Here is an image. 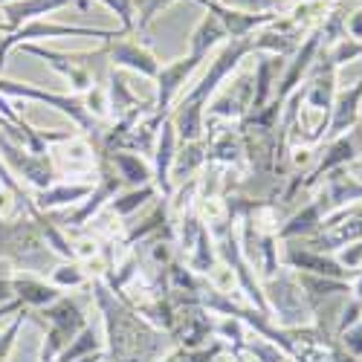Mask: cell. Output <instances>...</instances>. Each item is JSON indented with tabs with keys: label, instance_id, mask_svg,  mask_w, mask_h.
Masks as SVG:
<instances>
[{
	"label": "cell",
	"instance_id": "obj_14",
	"mask_svg": "<svg viewBox=\"0 0 362 362\" xmlns=\"http://www.w3.org/2000/svg\"><path fill=\"white\" fill-rule=\"evenodd\" d=\"M284 261L301 273H310V276H325V279H337L342 281L348 273L342 269V264L337 261H327L325 252H316V250H298V247H287L284 250Z\"/></svg>",
	"mask_w": 362,
	"mask_h": 362
},
{
	"label": "cell",
	"instance_id": "obj_18",
	"mask_svg": "<svg viewBox=\"0 0 362 362\" xmlns=\"http://www.w3.org/2000/svg\"><path fill=\"white\" fill-rule=\"evenodd\" d=\"M325 38H322V33H313L310 38H308V44L298 49V55H296V62L290 64V70H287V76H284V81H281V93L276 96V102L284 107V102H287V96L293 93V87L298 84V78L308 73V67H310V62L316 58V52H319V44H322Z\"/></svg>",
	"mask_w": 362,
	"mask_h": 362
},
{
	"label": "cell",
	"instance_id": "obj_39",
	"mask_svg": "<svg viewBox=\"0 0 362 362\" xmlns=\"http://www.w3.org/2000/svg\"><path fill=\"white\" fill-rule=\"evenodd\" d=\"M348 33H351L356 41H362V12H356V15L348 21Z\"/></svg>",
	"mask_w": 362,
	"mask_h": 362
},
{
	"label": "cell",
	"instance_id": "obj_20",
	"mask_svg": "<svg viewBox=\"0 0 362 362\" xmlns=\"http://www.w3.org/2000/svg\"><path fill=\"white\" fill-rule=\"evenodd\" d=\"M327 226H330V232H325V235H319L313 240V250L316 252L337 250V247L345 244V240L362 238V209H359V212H351V226L348 223H327Z\"/></svg>",
	"mask_w": 362,
	"mask_h": 362
},
{
	"label": "cell",
	"instance_id": "obj_19",
	"mask_svg": "<svg viewBox=\"0 0 362 362\" xmlns=\"http://www.w3.org/2000/svg\"><path fill=\"white\" fill-rule=\"evenodd\" d=\"M113 168L116 174L125 180V183H134V186H148L151 180V168L145 165V160L139 154H128V151H113V154H102Z\"/></svg>",
	"mask_w": 362,
	"mask_h": 362
},
{
	"label": "cell",
	"instance_id": "obj_33",
	"mask_svg": "<svg viewBox=\"0 0 362 362\" xmlns=\"http://www.w3.org/2000/svg\"><path fill=\"white\" fill-rule=\"evenodd\" d=\"M342 339L351 356H362V319L356 325H351L348 330H342Z\"/></svg>",
	"mask_w": 362,
	"mask_h": 362
},
{
	"label": "cell",
	"instance_id": "obj_37",
	"mask_svg": "<svg viewBox=\"0 0 362 362\" xmlns=\"http://www.w3.org/2000/svg\"><path fill=\"white\" fill-rule=\"evenodd\" d=\"M9 298H15L12 296V273H9V269H4V273H0V305L9 301Z\"/></svg>",
	"mask_w": 362,
	"mask_h": 362
},
{
	"label": "cell",
	"instance_id": "obj_2",
	"mask_svg": "<svg viewBox=\"0 0 362 362\" xmlns=\"http://www.w3.org/2000/svg\"><path fill=\"white\" fill-rule=\"evenodd\" d=\"M62 35H76V38H99L105 44H110L113 38H119V33H110V29H93V26H70V23H52V21H29L12 33L0 35V73H4V64H6V55L21 47V44H35V41H44V38H62Z\"/></svg>",
	"mask_w": 362,
	"mask_h": 362
},
{
	"label": "cell",
	"instance_id": "obj_27",
	"mask_svg": "<svg viewBox=\"0 0 362 362\" xmlns=\"http://www.w3.org/2000/svg\"><path fill=\"white\" fill-rule=\"evenodd\" d=\"M49 284L58 287V290H64V287H81V284H87V273H84V269L76 261H70V264H62V267L49 269Z\"/></svg>",
	"mask_w": 362,
	"mask_h": 362
},
{
	"label": "cell",
	"instance_id": "obj_30",
	"mask_svg": "<svg viewBox=\"0 0 362 362\" xmlns=\"http://www.w3.org/2000/svg\"><path fill=\"white\" fill-rule=\"evenodd\" d=\"M99 337L93 334V327H84L81 330V337H78V342L73 345V348H64L62 351V359H58V362H76L78 356H87L90 351H99Z\"/></svg>",
	"mask_w": 362,
	"mask_h": 362
},
{
	"label": "cell",
	"instance_id": "obj_38",
	"mask_svg": "<svg viewBox=\"0 0 362 362\" xmlns=\"http://www.w3.org/2000/svg\"><path fill=\"white\" fill-rule=\"evenodd\" d=\"M359 264H362V244H359V247H351V250L342 255V267L351 269V267H359Z\"/></svg>",
	"mask_w": 362,
	"mask_h": 362
},
{
	"label": "cell",
	"instance_id": "obj_22",
	"mask_svg": "<svg viewBox=\"0 0 362 362\" xmlns=\"http://www.w3.org/2000/svg\"><path fill=\"white\" fill-rule=\"evenodd\" d=\"M359 99H362V81H359L354 90H348V93H342V96H339V102H337V107H334V119L327 122V131L334 134V136H339L348 125H354V122H356Z\"/></svg>",
	"mask_w": 362,
	"mask_h": 362
},
{
	"label": "cell",
	"instance_id": "obj_29",
	"mask_svg": "<svg viewBox=\"0 0 362 362\" xmlns=\"http://www.w3.org/2000/svg\"><path fill=\"white\" fill-rule=\"evenodd\" d=\"M218 4L250 15H276L284 9V0H218Z\"/></svg>",
	"mask_w": 362,
	"mask_h": 362
},
{
	"label": "cell",
	"instance_id": "obj_17",
	"mask_svg": "<svg viewBox=\"0 0 362 362\" xmlns=\"http://www.w3.org/2000/svg\"><path fill=\"white\" fill-rule=\"evenodd\" d=\"M269 298L276 301V310L284 316V322H290L293 316L305 313V290H301L298 281H293L290 276H281L269 284Z\"/></svg>",
	"mask_w": 362,
	"mask_h": 362
},
{
	"label": "cell",
	"instance_id": "obj_34",
	"mask_svg": "<svg viewBox=\"0 0 362 362\" xmlns=\"http://www.w3.org/2000/svg\"><path fill=\"white\" fill-rule=\"evenodd\" d=\"M21 325H23V313H21V316H15V322H12L9 327H6V334L0 337V362H6V356H9L12 345H15V337H18Z\"/></svg>",
	"mask_w": 362,
	"mask_h": 362
},
{
	"label": "cell",
	"instance_id": "obj_9",
	"mask_svg": "<svg viewBox=\"0 0 362 362\" xmlns=\"http://www.w3.org/2000/svg\"><path fill=\"white\" fill-rule=\"evenodd\" d=\"M105 52H110L113 67H128V70L142 73L148 78H157V73H160V62L154 58V52L145 49L139 41H131V38L119 35L110 44H105Z\"/></svg>",
	"mask_w": 362,
	"mask_h": 362
},
{
	"label": "cell",
	"instance_id": "obj_1",
	"mask_svg": "<svg viewBox=\"0 0 362 362\" xmlns=\"http://www.w3.org/2000/svg\"><path fill=\"white\" fill-rule=\"evenodd\" d=\"M0 258L12 261L15 273H47L49 250L35 218H0Z\"/></svg>",
	"mask_w": 362,
	"mask_h": 362
},
{
	"label": "cell",
	"instance_id": "obj_40",
	"mask_svg": "<svg viewBox=\"0 0 362 362\" xmlns=\"http://www.w3.org/2000/svg\"><path fill=\"white\" fill-rule=\"evenodd\" d=\"M6 33H9V26H6L4 21H0V35H6Z\"/></svg>",
	"mask_w": 362,
	"mask_h": 362
},
{
	"label": "cell",
	"instance_id": "obj_26",
	"mask_svg": "<svg viewBox=\"0 0 362 362\" xmlns=\"http://www.w3.org/2000/svg\"><path fill=\"white\" fill-rule=\"evenodd\" d=\"M215 267V250H212V232L203 226V232L197 235V244L192 247V258H189V269L192 273H212Z\"/></svg>",
	"mask_w": 362,
	"mask_h": 362
},
{
	"label": "cell",
	"instance_id": "obj_8",
	"mask_svg": "<svg viewBox=\"0 0 362 362\" xmlns=\"http://www.w3.org/2000/svg\"><path fill=\"white\" fill-rule=\"evenodd\" d=\"M99 186L90 192V197L76 209L73 215H67V221H64V226H84L90 218H96V212L107 203V200H113L116 197V192L122 189V177L116 174V168H110L107 165V160L102 157V168H99Z\"/></svg>",
	"mask_w": 362,
	"mask_h": 362
},
{
	"label": "cell",
	"instance_id": "obj_5",
	"mask_svg": "<svg viewBox=\"0 0 362 362\" xmlns=\"http://www.w3.org/2000/svg\"><path fill=\"white\" fill-rule=\"evenodd\" d=\"M44 316L47 322L52 325L49 327V334H47V345H44V362H49L58 351H62L67 345V339H73L78 330H84V313L81 308L76 305L73 298H55L52 305L44 308Z\"/></svg>",
	"mask_w": 362,
	"mask_h": 362
},
{
	"label": "cell",
	"instance_id": "obj_11",
	"mask_svg": "<svg viewBox=\"0 0 362 362\" xmlns=\"http://www.w3.org/2000/svg\"><path fill=\"white\" fill-rule=\"evenodd\" d=\"M64 6H81L87 9V0H15V4L4 6V23L9 26V33L29 21H38L49 12H58Z\"/></svg>",
	"mask_w": 362,
	"mask_h": 362
},
{
	"label": "cell",
	"instance_id": "obj_23",
	"mask_svg": "<svg viewBox=\"0 0 362 362\" xmlns=\"http://www.w3.org/2000/svg\"><path fill=\"white\" fill-rule=\"evenodd\" d=\"M62 145H64V148L55 151V160H62L70 174H81V171L93 168V148H90L87 142H81V139L73 136V139H67V142H62Z\"/></svg>",
	"mask_w": 362,
	"mask_h": 362
},
{
	"label": "cell",
	"instance_id": "obj_21",
	"mask_svg": "<svg viewBox=\"0 0 362 362\" xmlns=\"http://www.w3.org/2000/svg\"><path fill=\"white\" fill-rule=\"evenodd\" d=\"M244 154V139L240 131H223L221 136L212 139V145H206V160L209 163H223V165H235Z\"/></svg>",
	"mask_w": 362,
	"mask_h": 362
},
{
	"label": "cell",
	"instance_id": "obj_15",
	"mask_svg": "<svg viewBox=\"0 0 362 362\" xmlns=\"http://www.w3.org/2000/svg\"><path fill=\"white\" fill-rule=\"evenodd\" d=\"M359 154H362V128H354V131H351V136H342V139H337L334 145H330V151L322 157V163L316 165V171H310L308 186H313L322 174L334 171L337 165H345V163L356 160Z\"/></svg>",
	"mask_w": 362,
	"mask_h": 362
},
{
	"label": "cell",
	"instance_id": "obj_35",
	"mask_svg": "<svg viewBox=\"0 0 362 362\" xmlns=\"http://www.w3.org/2000/svg\"><path fill=\"white\" fill-rule=\"evenodd\" d=\"M221 351H223V345H221V342H215L212 348H203V351H194V354H192V356H189L186 362H212V359H215V356H218Z\"/></svg>",
	"mask_w": 362,
	"mask_h": 362
},
{
	"label": "cell",
	"instance_id": "obj_28",
	"mask_svg": "<svg viewBox=\"0 0 362 362\" xmlns=\"http://www.w3.org/2000/svg\"><path fill=\"white\" fill-rule=\"evenodd\" d=\"M151 197H154V186H139V189H134L131 194H125V197H113V203H110V212L113 215H131V212H136V209L145 203V200H151Z\"/></svg>",
	"mask_w": 362,
	"mask_h": 362
},
{
	"label": "cell",
	"instance_id": "obj_25",
	"mask_svg": "<svg viewBox=\"0 0 362 362\" xmlns=\"http://www.w3.org/2000/svg\"><path fill=\"white\" fill-rule=\"evenodd\" d=\"M203 163H206V145H203L200 139H194V142H186L183 148L177 151L171 171H174V177L186 180V174H192V171H194L197 165H203Z\"/></svg>",
	"mask_w": 362,
	"mask_h": 362
},
{
	"label": "cell",
	"instance_id": "obj_4",
	"mask_svg": "<svg viewBox=\"0 0 362 362\" xmlns=\"http://www.w3.org/2000/svg\"><path fill=\"white\" fill-rule=\"evenodd\" d=\"M0 160H4V165L21 180H26L29 186H35L38 192L41 189H49L55 183V160L49 157V151L47 154H33V151H26L23 145L12 142L9 136H0Z\"/></svg>",
	"mask_w": 362,
	"mask_h": 362
},
{
	"label": "cell",
	"instance_id": "obj_6",
	"mask_svg": "<svg viewBox=\"0 0 362 362\" xmlns=\"http://www.w3.org/2000/svg\"><path fill=\"white\" fill-rule=\"evenodd\" d=\"M21 47H23V52L38 55L41 62H47L62 78H67L76 93H87V90H93L96 81H93V76H90V70H87V62L93 55H99V52H73V55H64V52L47 49L41 44H21Z\"/></svg>",
	"mask_w": 362,
	"mask_h": 362
},
{
	"label": "cell",
	"instance_id": "obj_32",
	"mask_svg": "<svg viewBox=\"0 0 362 362\" xmlns=\"http://www.w3.org/2000/svg\"><path fill=\"white\" fill-rule=\"evenodd\" d=\"M102 4L119 15V21H122V33H134L136 29V12H134V0H102Z\"/></svg>",
	"mask_w": 362,
	"mask_h": 362
},
{
	"label": "cell",
	"instance_id": "obj_12",
	"mask_svg": "<svg viewBox=\"0 0 362 362\" xmlns=\"http://www.w3.org/2000/svg\"><path fill=\"white\" fill-rule=\"evenodd\" d=\"M174 157H177V131H174V122L165 119L160 125V134H157V145H154V180H157V189L171 197V165H174Z\"/></svg>",
	"mask_w": 362,
	"mask_h": 362
},
{
	"label": "cell",
	"instance_id": "obj_41",
	"mask_svg": "<svg viewBox=\"0 0 362 362\" xmlns=\"http://www.w3.org/2000/svg\"><path fill=\"white\" fill-rule=\"evenodd\" d=\"M76 362H99V359H93V356H84V359H76Z\"/></svg>",
	"mask_w": 362,
	"mask_h": 362
},
{
	"label": "cell",
	"instance_id": "obj_7",
	"mask_svg": "<svg viewBox=\"0 0 362 362\" xmlns=\"http://www.w3.org/2000/svg\"><path fill=\"white\" fill-rule=\"evenodd\" d=\"M203 52H194V49H189V55H183V58H177V62H171V64H163L160 67V73H157V84H160V93H157V113H154V119L157 122H165V116H168V107H171V102L177 99V93L183 90V84L189 81V76L203 64Z\"/></svg>",
	"mask_w": 362,
	"mask_h": 362
},
{
	"label": "cell",
	"instance_id": "obj_13",
	"mask_svg": "<svg viewBox=\"0 0 362 362\" xmlns=\"http://www.w3.org/2000/svg\"><path fill=\"white\" fill-rule=\"evenodd\" d=\"M12 296L21 305H33V308H47L55 298H62V290L52 287L35 273H12Z\"/></svg>",
	"mask_w": 362,
	"mask_h": 362
},
{
	"label": "cell",
	"instance_id": "obj_3",
	"mask_svg": "<svg viewBox=\"0 0 362 362\" xmlns=\"http://www.w3.org/2000/svg\"><path fill=\"white\" fill-rule=\"evenodd\" d=\"M0 96L6 99H23V102H41V105H49L55 110H62L64 116H70V122L81 131H87L93 136L96 131V119L87 113L84 107V99L78 96H64V93H52V90H41L35 84H21V81H12V78H4L0 76Z\"/></svg>",
	"mask_w": 362,
	"mask_h": 362
},
{
	"label": "cell",
	"instance_id": "obj_10",
	"mask_svg": "<svg viewBox=\"0 0 362 362\" xmlns=\"http://www.w3.org/2000/svg\"><path fill=\"white\" fill-rule=\"evenodd\" d=\"M252 96H255V84H250V76H240L235 84L229 81L226 87H218L212 105H209V116L240 119L247 110H252Z\"/></svg>",
	"mask_w": 362,
	"mask_h": 362
},
{
	"label": "cell",
	"instance_id": "obj_36",
	"mask_svg": "<svg viewBox=\"0 0 362 362\" xmlns=\"http://www.w3.org/2000/svg\"><path fill=\"white\" fill-rule=\"evenodd\" d=\"M15 203H18V200H15V194H12V192H9L4 183H0V218H9Z\"/></svg>",
	"mask_w": 362,
	"mask_h": 362
},
{
	"label": "cell",
	"instance_id": "obj_31",
	"mask_svg": "<svg viewBox=\"0 0 362 362\" xmlns=\"http://www.w3.org/2000/svg\"><path fill=\"white\" fill-rule=\"evenodd\" d=\"M174 0H134V12H136V26L145 29L151 21H154L163 9H168Z\"/></svg>",
	"mask_w": 362,
	"mask_h": 362
},
{
	"label": "cell",
	"instance_id": "obj_16",
	"mask_svg": "<svg viewBox=\"0 0 362 362\" xmlns=\"http://www.w3.org/2000/svg\"><path fill=\"white\" fill-rule=\"evenodd\" d=\"M93 183H52L49 189L35 192V209L38 212H52L62 206H76L90 197Z\"/></svg>",
	"mask_w": 362,
	"mask_h": 362
},
{
	"label": "cell",
	"instance_id": "obj_24",
	"mask_svg": "<svg viewBox=\"0 0 362 362\" xmlns=\"http://www.w3.org/2000/svg\"><path fill=\"white\" fill-rule=\"evenodd\" d=\"M319 226H322V206H319V200H316V203H310V206L301 209L298 215H293V218L279 229V238H281V240H287V238L313 235Z\"/></svg>",
	"mask_w": 362,
	"mask_h": 362
}]
</instances>
